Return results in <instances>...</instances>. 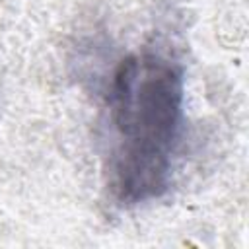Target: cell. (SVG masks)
Instances as JSON below:
<instances>
[{"label":"cell","mask_w":249,"mask_h":249,"mask_svg":"<svg viewBox=\"0 0 249 249\" xmlns=\"http://www.w3.org/2000/svg\"><path fill=\"white\" fill-rule=\"evenodd\" d=\"M103 175L111 200L138 206L171 185L185 126V74L156 49L126 54L103 103Z\"/></svg>","instance_id":"6da1fadb"}]
</instances>
